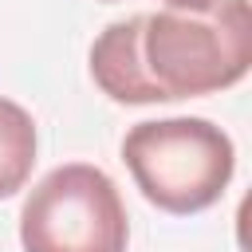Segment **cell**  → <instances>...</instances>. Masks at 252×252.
I'll return each instance as SVG.
<instances>
[{"mask_svg": "<svg viewBox=\"0 0 252 252\" xmlns=\"http://www.w3.org/2000/svg\"><path fill=\"white\" fill-rule=\"evenodd\" d=\"M138 67L150 102L232 87L252 67V4L213 0L205 8L142 12Z\"/></svg>", "mask_w": 252, "mask_h": 252, "instance_id": "obj_1", "label": "cell"}, {"mask_svg": "<svg viewBox=\"0 0 252 252\" xmlns=\"http://www.w3.org/2000/svg\"><path fill=\"white\" fill-rule=\"evenodd\" d=\"M122 161L150 205L185 217L209 209L228 189L236 150L209 118H158L130 126Z\"/></svg>", "mask_w": 252, "mask_h": 252, "instance_id": "obj_2", "label": "cell"}, {"mask_svg": "<svg viewBox=\"0 0 252 252\" xmlns=\"http://www.w3.org/2000/svg\"><path fill=\"white\" fill-rule=\"evenodd\" d=\"M130 224L114 181L87 161L51 169L20 209L24 252H126Z\"/></svg>", "mask_w": 252, "mask_h": 252, "instance_id": "obj_3", "label": "cell"}, {"mask_svg": "<svg viewBox=\"0 0 252 252\" xmlns=\"http://www.w3.org/2000/svg\"><path fill=\"white\" fill-rule=\"evenodd\" d=\"M138 32H142V16L130 20H114L98 32V39L91 43V75L94 83L114 98V102H150L146 83H142V67H138Z\"/></svg>", "mask_w": 252, "mask_h": 252, "instance_id": "obj_4", "label": "cell"}, {"mask_svg": "<svg viewBox=\"0 0 252 252\" xmlns=\"http://www.w3.org/2000/svg\"><path fill=\"white\" fill-rule=\"evenodd\" d=\"M32 165H35V122L20 102L0 98V197L24 189Z\"/></svg>", "mask_w": 252, "mask_h": 252, "instance_id": "obj_5", "label": "cell"}, {"mask_svg": "<svg viewBox=\"0 0 252 252\" xmlns=\"http://www.w3.org/2000/svg\"><path fill=\"white\" fill-rule=\"evenodd\" d=\"M165 8H205V4H213V0H161Z\"/></svg>", "mask_w": 252, "mask_h": 252, "instance_id": "obj_6", "label": "cell"}]
</instances>
